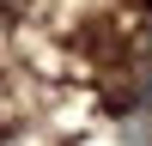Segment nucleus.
Instances as JSON below:
<instances>
[{"instance_id":"7ed1b4c3","label":"nucleus","mask_w":152,"mask_h":146,"mask_svg":"<svg viewBox=\"0 0 152 146\" xmlns=\"http://www.w3.org/2000/svg\"><path fill=\"white\" fill-rule=\"evenodd\" d=\"M146 6H152V0H146Z\"/></svg>"},{"instance_id":"f03ea898","label":"nucleus","mask_w":152,"mask_h":146,"mask_svg":"<svg viewBox=\"0 0 152 146\" xmlns=\"http://www.w3.org/2000/svg\"><path fill=\"white\" fill-rule=\"evenodd\" d=\"M134 104H140L146 116H152V55L140 61V73H134Z\"/></svg>"},{"instance_id":"f257e3e1","label":"nucleus","mask_w":152,"mask_h":146,"mask_svg":"<svg viewBox=\"0 0 152 146\" xmlns=\"http://www.w3.org/2000/svg\"><path fill=\"white\" fill-rule=\"evenodd\" d=\"M122 146H152V116H146V110L134 122H122Z\"/></svg>"}]
</instances>
